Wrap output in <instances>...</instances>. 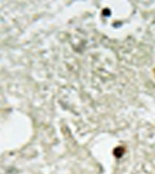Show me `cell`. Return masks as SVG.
<instances>
[{
	"label": "cell",
	"instance_id": "obj_1",
	"mask_svg": "<svg viewBox=\"0 0 155 174\" xmlns=\"http://www.w3.org/2000/svg\"><path fill=\"white\" fill-rule=\"evenodd\" d=\"M123 152L124 149L121 147L116 148V149L114 150V154H115V156L116 157H121L123 156Z\"/></svg>",
	"mask_w": 155,
	"mask_h": 174
}]
</instances>
